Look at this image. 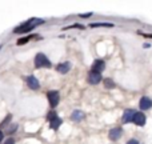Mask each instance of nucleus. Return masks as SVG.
<instances>
[{
	"label": "nucleus",
	"instance_id": "5",
	"mask_svg": "<svg viewBox=\"0 0 152 144\" xmlns=\"http://www.w3.org/2000/svg\"><path fill=\"white\" fill-rule=\"evenodd\" d=\"M132 121H134L136 126H144L145 124V116L143 112H135L132 116Z\"/></svg>",
	"mask_w": 152,
	"mask_h": 144
},
{
	"label": "nucleus",
	"instance_id": "4",
	"mask_svg": "<svg viewBox=\"0 0 152 144\" xmlns=\"http://www.w3.org/2000/svg\"><path fill=\"white\" fill-rule=\"evenodd\" d=\"M47 99H48V102H50L51 107L55 108L56 105H58V103H59V99H60V96H59V92L58 91H50L47 94Z\"/></svg>",
	"mask_w": 152,
	"mask_h": 144
},
{
	"label": "nucleus",
	"instance_id": "8",
	"mask_svg": "<svg viewBox=\"0 0 152 144\" xmlns=\"http://www.w3.org/2000/svg\"><path fill=\"white\" fill-rule=\"evenodd\" d=\"M139 107H140V110H144V111L150 110V108L152 107V100L147 96L142 97V99H140V103H139Z\"/></svg>",
	"mask_w": 152,
	"mask_h": 144
},
{
	"label": "nucleus",
	"instance_id": "7",
	"mask_svg": "<svg viewBox=\"0 0 152 144\" xmlns=\"http://www.w3.org/2000/svg\"><path fill=\"white\" fill-rule=\"evenodd\" d=\"M27 84H28V87L31 89H39L40 88V83L35 76H28V77H27Z\"/></svg>",
	"mask_w": 152,
	"mask_h": 144
},
{
	"label": "nucleus",
	"instance_id": "9",
	"mask_svg": "<svg viewBox=\"0 0 152 144\" xmlns=\"http://www.w3.org/2000/svg\"><path fill=\"white\" fill-rule=\"evenodd\" d=\"M108 137H110L111 140H118L119 137H121V128L120 127H116V128H112L110 131V134H108Z\"/></svg>",
	"mask_w": 152,
	"mask_h": 144
},
{
	"label": "nucleus",
	"instance_id": "16",
	"mask_svg": "<svg viewBox=\"0 0 152 144\" xmlns=\"http://www.w3.org/2000/svg\"><path fill=\"white\" fill-rule=\"evenodd\" d=\"M104 86H105V88H113L115 83H113V80H111V79H104Z\"/></svg>",
	"mask_w": 152,
	"mask_h": 144
},
{
	"label": "nucleus",
	"instance_id": "14",
	"mask_svg": "<svg viewBox=\"0 0 152 144\" xmlns=\"http://www.w3.org/2000/svg\"><path fill=\"white\" fill-rule=\"evenodd\" d=\"M34 37H36V36H35V35H28V36H26V37H21V39H19L16 44H18V45H23V44H26V43H28L29 40H32Z\"/></svg>",
	"mask_w": 152,
	"mask_h": 144
},
{
	"label": "nucleus",
	"instance_id": "12",
	"mask_svg": "<svg viewBox=\"0 0 152 144\" xmlns=\"http://www.w3.org/2000/svg\"><path fill=\"white\" fill-rule=\"evenodd\" d=\"M71 119L74 121H80V120H83L84 119V112L83 111H80V110H76L72 112V115H71Z\"/></svg>",
	"mask_w": 152,
	"mask_h": 144
},
{
	"label": "nucleus",
	"instance_id": "11",
	"mask_svg": "<svg viewBox=\"0 0 152 144\" xmlns=\"http://www.w3.org/2000/svg\"><path fill=\"white\" fill-rule=\"evenodd\" d=\"M104 68H105V63H104V61H103V60H95V63H94V66H92L91 71L102 73L103 71H104Z\"/></svg>",
	"mask_w": 152,
	"mask_h": 144
},
{
	"label": "nucleus",
	"instance_id": "21",
	"mask_svg": "<svg viewBox=\"0 0 152 144\" xmlns=\"http://www.w3.org/2000/svg\"><path fill=\"white\" fill-rule=\"evenodd\" d=\"M137 34H139V35H142V36H144V37H152V35H148V34H143V32H137Z\"/></svg>",
	"mask_w": 152,
	"mask_h": 144
},
{
	"label": "nucleus",
	"instance_id": "15",
	"mask_svg": "<svg viewBox=\"0 0 152 144\" xmlns=\"http://www.w3.org/2000/svg\"><path fill=\"white\" fill-rule=\"evenodd\" d=\"M89 27H92V28H95V27H107V28H112L113 24H111V23H92V24H89Z\"/></svg>",
	"mask_w": 152,
	"mask_h": 144
},
{
	"label": "nucleus",
	"instance_id": "13",
	"mask_svg": "<svg viewBox=\"0 0 152 144\" xmlns=\"http://www.w3.org/2000/svg\"><path fill=\"white\" fill-rule=\"evenodd\" d=\"M135 111L132 110H126V112L123 113V123H129V121H132V116H134Z\"/></svg>",
	"mask_w": 152,
	"mask_h": 144
},
{
	"label": "nucleus",
	"instance_id": "3",
	"mask_svg": "<svg viewBox=\"0 0 152 144\" xmlns=\"http://www.w3.org/2000/svg\"><path fill=\"white\" fill-rule=\"evenodd\" d=\"M47 120H50V124H51V128H53V129H58L59 127H60V124H61V119L59 118L58 115H56L55 112H50L47 115Z\"/></svg>",
	"mask_w": 152,
	"mask_h": 144
},
{
	"label": "nucleus",
	"instance_id": "17",
	"mask_svg": "<svg viewBox=\"0 0 152 144\" xmlns=\"http://www.w3.org/2000/svg\"><path fill=\"white\" fill-rule=\"evenodd\" d=\"M11 119H12V116H11V115H7V118H5L4 120H3L1 123H0V128H4V127L11 121Z\"/></svg>",
	"mask_w": 152,
	"mask_h": 144
},
{
	"label": "nucleus",
	"instance_id": "24",
	"mask_svg": "<svg viewBox=\"0 0 152 144\" xmlns=\"http://www.w3.org/2000/svg\"><path fill=\"white\" fill-rule=\"evenodd\" d=\"M0 50H1V45H0Z\"/></svg>",
	"mask_w": 152,
	"mask_h": 144
},
{
	"label": "nucleus",
	"instance_id": "2",
	"mask_svg": "<svg viewBox=\"0 0 152 144\" xmlns=\"http://www.w3.org/2000/svg\"><path fill=\"white\" fill-rule=\"evenodd\" d=\"M35 67L36 68H50L51 67V61L48 60V58L44 53L39 52L35 56Z\"/></svg>",
	"mask_w": 152,
	"mask_h": 144
},
{
	"label": "nucleus",
	"instance_id": "1",
	"mask_svg": "<svg viewBox=\"0 0 152 144\" xmlns=\"http://www.w3.org/2000/svg\"><path fill=\"white\" fill-rule=\"evenodd\" d=\"M42 23H43V20H40V19H29V20H27L26 23H23L19 27H16V28L13 29V32H15V34H27V32H31L35 27L42 24Z\"/></svg>",
	"mask_w": 152,
	"mask_h": 144
},
{
	"label": "nucleus",
	"instance_id": "18",
	"mask_svg": "<svg viewBox=\"0 0 152 144\" xmlns=\"http://www.w3.org/2000/svg\"><path fill=\"white\" fill-rule=\"evenodd\" d=\"M72 28H77V29H84V26H81V24H72V26L67 27V28H64L67 31V29H72Z\"/></svg>",
	"mask_w": 152,
	"mask_h": 144
},
{
	"label": "nucleus",
	"instance_id": "20",
	"mask_svg": "<svg viewBox=\"0 0 152 144\" xmlns=\"http://www.w3.org/2000/svg\"><path fill=\"white\" fill-rule=\"evenodd\" d=\"M91 16H92V12L91 13H83V15H80V18H91Z\"/></svg>",
	"mask_w": 152,
	"mask_h": 144
},
{
	"label": "nucleus",
	"instance_id": "10",
	"mask_svg": "<svg viewBox=\"0 0 152 144\" xmlns=\"http://www.w3.org/2000/svg\"><path fill=\"white\" fill-rule=\"evenodd\" d=\"M71 69V63L69 61H64V63H60L56 66V71L59 73H67Z\"/></svg>",
	"mask_w": 152,
	"mask_h": 144
},
{
	"label": "nucleus",
	"instance_id": "22",
	"mask_svg": "<svg viewBox=\"0 0 152 144\" xmlns=\"http://www.w3.org/2000/svg\"><path fill=\"white\" fill-rule=\"evenodd\" d=\"M127 144H139V142H137V140H135V139H131Z\"/></svg>",
	"mask_w": 152,
	"mask_h": 144
},
{
	"label": "nucleus",
	"instance_id": "23",
	"mask_svg": "<svg viewBox=\"0 0 152 144\" xmlns=\"http://www.w3.org/2000/svg\"><path fill=\"white\" fill-rule=\"evenodd\" d=\"M3 137H4V134H3V132L0 131V142H1V140H3Z\"/></svg>",
	"mask_w": 152,
	"mask_h": 144
},
{
	"label": "nucleus",
	"instance_id": "6",
	"mask_svg": "<svg viewBox=\"0 0 152 144\" xmlns=\"http://www.w3.org/2000/svg\"><path fill=\"white\" fill-rule=\"evenodd\" d=\"M100 80H102V73L95 72V71H89V73H88V81L89 83L97 84V83H100Z\"/></svg>",
	"mask_w": 152,
	"mask_h": 144
},
{
	"label": "nucleus",
	"instance_id": "19",
	"mask_svg": "<svg viewBox=\"0 0 152 144\" xmlns=\"http://www.w3.org/2000/svg\"><path fill=\"white\" fill-rule=\"evenodd\" d=\"M4 144H15V139H13V137H8Z\"/></svg>",
	"mask_w": 152,
	"mask_h": 144
}]
</instances>
